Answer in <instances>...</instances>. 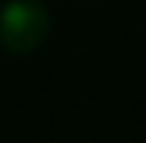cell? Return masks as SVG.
<instances>
[{
    "label": "cell",
    "mask_w": 146,
    "mask_h": 143,
    "mask_svg": "<svg viewBox=\"0 0 146 143\" xmlns=\"http://www.w3.org/2000/svg\"><path fill=\"white\" fill-rule=\"evenodd\" d=\"M51 15L42 0H9L0 9V45L9 54H30L48 36Z\"/></svg>",
    "instance_id": "1"
}]
</instances>
